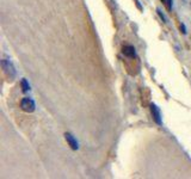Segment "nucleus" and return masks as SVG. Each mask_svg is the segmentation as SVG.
Instances as JSON below:
<instances>
[{"label": "nucleus", "mask_w": 191, "mask_h": 179, "mask_svg": "<svg viewBox=\"0 0 191 179\" xmlns=\"http://www.w3.org/2000/svg\"><path fill=\"white\" fill-rule=\"evenodd\" d=\"M162 3H164L165 6H166V8L169 11L172 8V0H162Z\"/></svg>", "instance_id": "7"}, {"label": "nucleus", "mask_w": 191, "mask_h": 179, "mask_svg": "<svg viewBox=\"0 0 191 179\" xmlns=\"http://www.w3.org/2000/svg\"><path fill=\"white\" fill-rule=\"evenodd\" d=\"M65 138H66L67 143L71 146V148H72L73 150H76V149L79 148V146H78V142H76V140L74 138V136H73L72 134H69V133H66V134H65Z\"/></svg>", "instance_id": "4"}, {"label": "nucleus", "mask_w": 191, "mask_h": 179, "mask_svg": "<svg viewBox=\"0 0 191 179\" xmlns=\"http://www.w3.org/2000/svg\"><path fill=\"white\" fill-rule=\"evenodd\" d=\"M181 30H182V32H183V34H185V32H186V31H185V27H184L183 24L181 25Z\"/></svg>", "instance_id": "9"}, {"label": "nucleus", "mask_w": 191, "mask_h": 179, "mask_svg": "<svg viewBox=\"0 0 191 179\" xmlns=\"http://www.w3.org/2000/svg\"><path fill=\"white\" fill-rule=\"evenodd\" d=\"M20 108L25 112H34L36 105H35V101L31 98H23L20 101Z\"/></svg>", "instance_id": "2"}, {"label": "nucleus", "mask_w": 191, "mask_h": 179, "mask_svg": "<svg viewBox=\"0 0 191 179\" xmlns=\"http://www.w3.org/2000/svg\"><path fill=\"white\" fill-rule=\"evenodd\" d=\"M150 111H152V115H153V118L157 122V124H161V113H160V110L158 109L157 105L152 104L150 105Z\"/></svg>", "instance_id": "3"}, {"label": "nucleus", "mask_w": 191, "mask_h": 179, "mask_svg": "<svg viewBox=\"0 0 191 179\" xmlns=\"http://www.w3.org/2000/svg\"><path fill=\"white\" fill-rule=\"evenodd\" d=\"M158 13H159V16H160V17L162 18V20H164V22H166V19H165V17H164V15H162V13H161V12H160V10H158Z\"/></svg>", "instance_id": "8"}, {"label": "nucleus", "mask_w": 191, "mask_h": 179, "mask_svg": "<svg viewBox=\"0 0 191 179\" xmlns=\"http://www.w3.org/2000/svg\"><path fill=\"white\" fill-rule=\"evenodd\" d=\"M1 66H3V69L5 71V73L10 76L11 79H13L16 76V69H15L13 65H12V62L8 61V60H3L1 61Z\"/></svg>", "instance_id": "1"}, {"label": "nucleus", "mask_w": 191, "mask_h": 179, "mask_svg": "<svg viewBox=\"0 0 191 179\" xmlns=\"http://www.w3.org/2000/svg\"><path fill=\"white\" fill-rule=\"evenodd\" d=\"M123 54L128 57H135V48L133 45H125L123 48Z\"/></svg>", "instance_id": "5"}, {"label": "nucleus", "mask_w": 191, "mask_h": 179, "mask_svg": "<svg viewBox=\"0 0 191 179\" xmlns=\"http://www.w3.org/2000/svg\"><path fill=\"white\" fill-rule=\"evenodd\" d=\"M22 88H23V91H24V92H27V91H29V90H30V86H29L28 81L25 80V79L22 80Z\"/></svg>", "instance_id": "6"}]
</instances>
